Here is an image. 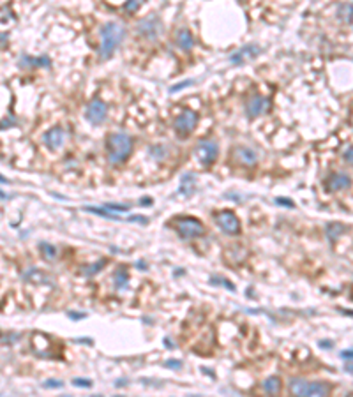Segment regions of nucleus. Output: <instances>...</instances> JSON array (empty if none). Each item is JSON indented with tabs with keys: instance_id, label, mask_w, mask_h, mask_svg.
Wrapping results in <instances>:
<instances>
[{
	"instance_id": "dca6fc26",
	"label": "nucleus",
	"mask_w": 353,
	"mask_h": 397,
	"mask_svg": "<svg viewBox=\"0 0 353 397\" xmlns=\"http://www.w3.org/2000/svg\"><path fill=\"white\" fill-rule=\"evenodd\" d=\"M175 39H176V44L182 48V50H191V48L194 46V39H193V35H191V32L187 29H180L178 32H176V35H175Z\"/></svg>"
},
{
	"instance_id": "b1692460",
	"label": "nucleus",
	"mask_w": 353,
	"mask_h": 397,
	"mask_svg": "<svg viewBox=\"0 0 353 397\" xmlns=\"http://www.w3.org/2000/svg\"><path fill=\"white\" fill-rule=\"evenodd\" d=\"M145 0H127L126 2V11L127 13H135V11H138L140 5L143 4Z\"/></svg>"
},
{
	"instance_id": "7c9ffc66",
	"label": "nucleus",
	"mask_w": 353,
	"mask_h": 397,
	"mask_svg": "<svg viewBox=\"0 0 353 397\" xmlns=\"http://www.w3.org/2000/svg\"><path fill=\"white\" fill-rule=\"evenodd\" d=\"M191 81H184V83H180V85H176V87H173L172 89V92H176V90H180V89H184V87H187Z\"/></svg>"
},
{
	"instance_id": "393cba45",
	"label": "nucleus",
	"mask_w": 353,
	"mask_h": 397,
	"mask_svg": "<svg viewBox=\"0 0 353 397\" xmlns=\"http://www.w3.org/2000/svg\"><path fill=\"white\" fill-rule=\"evenodd\" d=\"M72 383H74L76 387H85V389H88V387L92 385V383H90V380H83V378H76Z\"/></svg>"
},
{
	"instance_id": "5701e85b",
	"label": "nucleus",
	"mask_w": 353,
	"mask_h": 397,
	"mask_svg": "<svg viewBox=\"0 0 353 397\" xmlns=\"http://www.w3.org/2000/svg\"><path fill=\"white\" fill-rule=\"evenodd\" d=\"M106 260H99L97 263H94V265H88V266H85V270L81 272L83 275H96L97 272H101V268L103 266H106Z\"/></svg>"
},
{
	"instance_id": "f257e3e1",
	"label": "nucleus",
	"mask_w": 353,
	"mask_h": 397,
	"mask_svg": "<svg viewBox=\"0 0 353 397\" xmlns=\"http://www.w3.org/2000/svg\"><path fill=\"white\" fill-rule=\"evenodd\" d=\"M133 152V138L126 132H111L106 138V157L111 165H122Z\"/></svg>"
},
{
	"instance_id": "4468645a",
	"label": "nucleus",
	"mask_w": 353,
	"mask_h": 397,
	"mask_svg": "<svg viewBox=\"0 0 353 397\" xmlns=\"http://www.w3.org/2000/svg\"><path fill=\"white\" fill-rule=\"evenodd\" d=\"M258 53H260V48H258L256 44H249V46L237 51L235 55H231V62L242 64L244 60H251V59H254V57H258Z\"/></svg>"
},
{
	"instance_id": "c85d7f7f",
	"label": "nucleus",
	"mask_w": 353,
	"mask_h": 397,
	"mask_svg": "<svg viewBox=\"0 0 353 397\" xmlns=\"http://www.w3.org/2000/svg\"><path fill=\"white\" fill-rule=\"evenodd\" d=\"M276 201L279 203V205H284V207H293V203L291 201H288V199H281V198H278Z\"/></svg>"
},
{
	"instance_id": "1a4fd4ad",
	"label": "nucleus",
	"mask_w": 353,
	"mask_h": 397,
	"mask_svg": "<svg viewBox=\"0 0 353 397\" xmlns=\"http://www.w3.org/2000/svg\"><path fill=\"white\" fill-rule=\"evenodd\" d=\"M106 113H108V106L101 101V99H92V101L87 104V110H85V117L90 124L94 126H99V124L105 122Z\"/></svg>"
},
{
	"instance_id": "39448f33",
	"label": "nucleus",
	"mask_w": 353,
	"mask_h": 397,
	"mask_svg": "<svg viewBox=\"0 0 353 397\" xmlns=\"http://www.w3.org/2000/svg\"><path fill=\"white\" fill-rule=\"evenodd\" d=\"M161 30H163V23H161L157 14H150V16L143 18V20L138 21V25H136V32H138L141 37L150 39V41L156 39L157 35L161 34Z\"/></svg>"
},
{
	"instance_id": "2eb2a0df",
	"label": "nucleus",
	"mask_w": 353,
	"mask_h": 397,
	"mask_svg": "<svg viewBox=\"0 0 353 397\" xmlns=\"http://www.w3.org/2000/svg\"><path fill=\"white\" fill-rule=\"evenodd\" d=\"M194 187H196V177L193 173H185L178 186V193L184 196H191L194 193Z\"/></svg>"
},
{
	"instance_id": "0eeeda50",
	"label": "nucleus",
	"mask_w": 353,
	"mask_h": 397,
	"mask_svg": "<svg viewBox=\"0 0 353 397\" xmlns=\"http://www.w3.org/2000/svg\"><path fill=\"white\" fill-rule=\"evenodd\" d=\"M214 221L226 235H239L240 233V221L231 210L217 212L214 216Z\"/></svg>"
},
{
	"instance_id": "a878e982",
	"label": "nucleus",
	"mask_w": 353,
	"mask_h": 397,
	"mask_svg": "<svg viewBox=\"0 0 353 397\" xmlns=\"http://www.w3.org/2000/svg\"><path fill=\"white\" fill-rule=\"evenodd\" d=\"M343 157H345V161L348 163V165H353V147H350L348 150L345 152V156H343Z\"/></svg>"
},
{
	"instance_id": "423d86ee",
	"label": "nucleus",
	"mask_w": 353,
	"mask_h": 397,
	"mask_svg": "<svg viewBox=\"0 0 353 397\" xmlns=\"http://www.w3.org/2000/svg\"><path fill=\"white\" fill-rule=\"evenodd\" d=\"M198 126V113L193 110H184L175 120V132L182 138L189 136Z\"/></svg>"
},
{
	"instance_id": "bb28decb",
	"label": "nucleus",
	"mask_w": 353,
	"mask_h": 397,
	"mask_svg": "<svg viewBox=\"0 0 353 397\" xmlns=\"http://www.w3.org/2000/svg\"><path fill=\"white\" fill-rule=\"evenodd\" d=\"M166 365H168V367H172V369H178L182 365V362H180V360H166Z\"/></svg>"
},
{
	"instance_id": "a211bd4d",
	"label": "nucleus",
	"mask_w": 353,
	"mask_h": 397,
	"mask_svg": "<svg viewBox=\"0 0 353 397\" xmlns=\"http://www.w3.org/2000/svg\"><path fill=\"white\" fill-rule=\"evenodd\" d=\"M113 283L117 290H126L127 283H129V274H127L126 266H120L117 272L113 274Z\"/></svg>"
},
{
	"instance_id": "f3484780",
	"label": "nucleus",
	"mask_w": 353,
	"mask_h": 397,
	"mask_svg": "<svg viewBox=\"0 0 353 397\" xmlns=\"http://www.w3.org/2000/svg\"><path fill=\"white\" fill-rule=\"evenodd\" d=\"M21 277L27 279L29 283H44V284H50V279H48L46 275L42 274V272L35 270V268H29V270H25L23 274H21Z\"/></svg>"
},
{
	"instance_id": "f03ea898",
	"label": "nucleus",
	"mask_w": 353,
	"mask_h": 397,
	"mask_svg": "<svg viewBox=\"0 0 353 397\" xmlns=\"http://www.w3.org/2000/svg\"><path fill=\"white\" fill-rule=\"evenodd\" d=\"M126 37V29L117 21H108L101 27V46H99V57L106 60L113 55L118 44Z\"/></svg>"
},
{
	"instance_id": "412c9836",
	"label": "nucleus",
	"mask_w": 353,
	"mask_h": 397,
	"mask_svg": "<svg viewBox=\"0 0 353 397\" xmlns=\"http://www.w3.org/2000/svg\"><path fill=\"white\" fill-rule=\"evenodd\" d=\"M39 253L42 254V258L46 262H53L57 258V247L53 244H48V242H39Z\"/></svg>"
},
{
	"instance_id": "6e6552de",
	"label": "nucleus",
	"mask_w": 353,
	"mask_h": 397,
	"mask_svg": "<svg viewBox=\"0 0 353 397\" xmlns=\"http://www.w3.org/2000/svg\"><path fill=\"white\" fill-rule=\"evenodd\" d=\"M219 156V148L215 141H211V139H202L196 147V157L198 161L202 163L203 166H211L214 165V161L217 159Z\"/></svg>"
},
{
	"instance_id": "20e7f679",
	"label": "nucleus",
	"mask_w": 353,
	"mask_h": 397,
	"mask_svg": "<svg viewBox=\"0 0 353 397\" xmlns=\"http://www.w3.org/2000/svg\"><path fill=\"white\" fill-rule=\"evenodd\" d=\"M172 224H173V228L176 230V233H178L184 240L196 238L205 233V226H203L202 221L196 219V217H176V219H173Z\"/></svg>"
},
{
	"instance_id": "c756f323",
	"label": "nucleus",
	"mask_w": 353,
	"mask_h": 397,
	"mask_svg": "<svg viewBox=\"0 0 353 397\" xmlns=\"http://www.w3.org/2000/svg\"><path fill=\"white\" fill-rule=\"evenodd\" d=\"M341 357H343V359H353V350H348V351H343V353H341Z\"/></svg>"
},
{
	"instance_id": "6ab92c4d",
	"label": "nucleus",
	"mask_w": 353,
	"mask_h": 397,
	"mask_svg": "<svg viewBox=\"0 0 353 397\" xmlns=\"http://www.w3.org/2000/svg\"><path fill=\"white\" fill-rule=\"evenodd\" d=\"M345 232H346V226H345V224H341V223H330L327 226V230H325V233H327V238L330 242L337 240V238H339Z\"/></svg>"
},
{
	"instance_id": "2f4dec72",
	"label": "nucleus",
	"mask_w": 353,
	"mask_h": 397,
	"mask_svg": "<svg viewBox=\"0 0 353 397\" xmlns=\"http://www.w3.org/2000/svg\"><path fill=\"white\" fill-rule=\"evenodd\" d=\"M0 184H9V180H7V178L2 177V175H0Z\"/></svg>"
},
{
	"instance_id": "4be33fe9",
	"label": "nucleus",
	"mask_w": 353,
	"mask_h": 397,
	"mask_svg": "<svg viewBox=\"0 0 353 397\" xmlns=\"http://www.w3.org/2000/svg\"><path fill=\"white\" fill-rule=\"evenodd\" d=\"M339 13H341V16H343V20H345L348 25L353 27V2H350V4H346V5H343Z\"/></svg>"
},
{
	"instance_id": "f8f14e48",
	"label": "nucleus",
	"mask_w": 353,
	"mask_h": 397,
	"mask_svg": "<svg viewBox=\"0 0 353 397\" xmlns=\"http://www.w3.org/2000/svg\"><path fill=\"white\" fill-rule=\"evenodd\" d=\"M233 156H235V159L239 161L242 166H254L258 161L256 152L247 147H237L235 150H233Z\"/></svg>"
},
{
	"instance_id": "7ed1b4c3",
	"label": "nucleus",
	"mask_w": 353,
	"mask_h": 397,
	"mask_svg": "<svg viewBox=\"0 0 353 397\" xmlns=\"http://www.w3.org/2000/svg\"><path fill=\"white\" fill-rule=\"evenodd\" d=\"M290 390L293 396H307V397H323L330 392V387L323 381H307L300 378H293L290 381Z\"/></svg>"
},
{
	"instance_id": "cd10ccee",
	"label": "nucleus",
	"mask_w": 353,
	"mask_h": 397,
	"mask_svg": "<svg viewBox=\"0 0 353 397\" xmlns=\"http://www.w3.org/2000/svg\"><path fill=\"white\" fill-rule=\"evenodd\" d=\"M44 387H48V389H50V387H55V389H59V387H62V383H60V381L51 380V381H48V383H44Z\"/></svg>"
},
{
	"instance_id": "aec40b11",
	"label": "nucleus",
	"mask_w": 353,
	"mask_h": 397,
	"mask_svg": "<svg viewBox=\"0 0 353 397\" xmlns=\"http://www.w3.org/2000/svg\"><path fill=\"white\" fill-rule=\"evenodd\" d=\"M281 387H282L281 380L278 376H270L263 381V390L267 394H270V396H276V394L281 392Z\"/></svg>"
},
{
	"instance_id": "9b49d317",
	"label": "nucleus",
	"mask_w": 353,
	"mask_h": 397,
	"mask_svg": "<svg viewBox=\"0 0 353 397\" xmlns=\"http://www.w3.org/2000/svg\"><path fill=\"white\" fill-rule=\"evenodd\" d=\"M42 141H44V145H46L50 150H59V148L64 145V141H66V131L59 126L51 127L50 131L44 132Z\"/></svg>"
},
{
	"instance_id": "ddd939ff",
	"label": "nucleus",
	"mask_w": 353,
	"mask_h": 397,
	"mask_svg": "<svg viewBox=\"0 0 353 397\" xmlns=\"http://www.w3.org/2000/svg\"><path fill=\"white\" fill-rule=\"evenodd\" d=\"M350 184H352V178L348 177L346 173H334L332 177L327 180V191H332V193H336V191H343V189H348Z\"/></svg>"
},
{
	"instance_id": "9d476101",
	"label": "nucleus",
	"mask_w": 353,
	"mask_h": 397,
	"mask_svg": "<svg viewBox=\"0 0 353 397\" xmlns=\"http://www.w3.org/2000/svg\"><path fill=\"white\" fill-rule=\"evenodd\" d=\"M269 108H270V101L265 98V96H260V94L252 96V98L246 102V113H247L249 119H256L260 115L267 113Z\"/></svg>"
}]
</instances>
